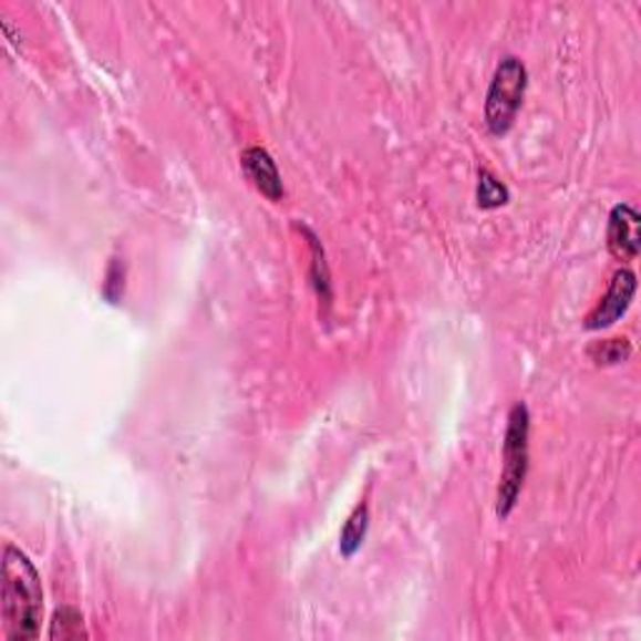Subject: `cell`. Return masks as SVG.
Segmentation results:
<instances>
[{
  "label": "cell",
  "instance_id": "8",
  "mask_svg": "<svg viewBox=\"0 0 641 641\" xmlns=\"http://www.w3.org/2000/svg\"><path fill=\"white\" fill-rule=\"evenodd\" d=\"M89 631L83 629V617L71 607H63L55 611L51 624V639H85Z\"/></svg>",
  "mask_w": 641,
  "mask_h": 641
},
{
  "label": "cell",
  "instance_id": "6",
  "mask_svg": "<svg viewBox=\"0 0 641 641\" xmlns=\"http://www.w3.org/2000/svg\"><path fill=\"white\" fill-rule=\"evenodd\" d=\"M241 166L246 170V176L254 180V186L261 190L266 198L281 200L283 198V184L281 174L276 168V161L271 158V153L261 146H251L241 153Z\"/></svg>",
  "mask_w": 641,
  "mask_h": 641
},
{
  "label": "cell",
  "instance_id": "9",
  "mask_svg": "<svg viewBox=\"0 0 641 641\" xmlns=\"http://www.w3.org/2000/svg\"><path fill=\"white\" fill-rule=\"evenodd\" d=\"M476 198L482 208H499L506 204V200H509V190H506L502 180L494 174H489V170H482V174H478Z\"/></svg>",
  "mask_w": 641,
  "mask_h": 641
},
{
  "label": "cell",
  "instance_id": "5",
  "mask_svg": "<svg viewBox=\"0 0 641 641\" xmlns=\"http://www.w3.org/2000/svg\"><path fill=\"white\" fill-rule=\"evenodd\" d=\"M641 218L631 206L621 204L609 216V251L619 261H634L641 248Z\"/></svg>",
  "mask_w": 641,
  "mask_h": 641
},
{
  "label": "cell",
  "instance_id": "10",
  "mask_svg": "<svg viewBox=\"0 0 641 641\" xmlns=\"http://www.w3.org/2000/svg\"><path fill=\"white\" fill-rule=\"evenodd\" d=\"M589 356L597 363H604V366H611V363H621L631 356V347L627 339H607L599 341L595 347L589 349Z\"/></svg>",
  "mask_w": 641,
  "mask_h": 641
},
{
  "label": "cell",
  "instance_id": "7",
  "mask_svg": "<svg viewBox=\"0 0 641 641\" xmlns=\"http://www.w3.org/2000/svg\"><path fill=\"white\" fill-rule=\"evenodd\" d=\"M366 529H369V509L366 504L356 506V511L349 516L347 526L341 531V554L343 557H353L361 549L363 539H366Z\"/></svg>",
  "mask_w": 641,
  "mask_h": 641
},
{
  "label": "cell",
  "instance_id": "2",
  "mask_svg": "<svg viewBox=\"0 0 641 641\" xmlns=\"http://www.w3.org/2000/svg\"><path fill=\"white\" fill-rule=\"evenodd\" d=\"M526 468H529V409L526 404H516L504 436V474L499 484V504H496V514L502 519H506L519 502Z\"/></svg>",
  "mask_w": 641,
  "mask_h": 641
},
{
  "label": "cell",
  "instance_id": "3",
  "mask_svg": "<svg viewBox=\"0 0 641 641\" xmlns=\"http://www.w3.org/2000/svg\"><path fill=\"white\" fill-rule=\"evenodd\" d=\"M526 93V69L519 59L506 55L496 65L494 79L486 93V126L494 136H504L514 126Z\"/></svg>",
  "mask_w": 641,
  "mask_h": 641
},
{
  "label": "cell",
  "instance_id": "1",
  "mask_svg": "<svg viewBox=\"0 0 641 641\" xmlns=\"http://www.w3.org/2000/svg\"><path fill=\"white\" fill-rule=\"evenodd\" d=\"M3 627L8 641H31L41 631L43 587L33 561L21 549L3 551Z\"/></svg>",
  "mask_w": 641,
  "mask_h": 641
},
{
  "label": "cell",
  "instance_id": "4",
  "mask_svg": "<svg viewBox=\"0 0 641 641\" xmlns=\"http://www.w3.org/2000/svg\"><path fill=\"white\" fill-rule=\"evenodd\" d=\"M634 291H637L634 271H629V269L617 271L614 279H611V283H609V291H607L604 299H601L597 309L587 316V329L599 331V329H607L614 321H619L621 316L627 313L631 299H634Z\"/></svg>",
  "mask_w": 641,
  "mask_h": 641
}]
</instances>
